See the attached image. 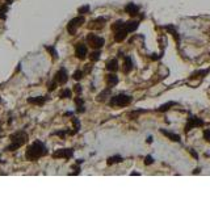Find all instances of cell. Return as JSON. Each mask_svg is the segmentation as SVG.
<instances>
[{
    "label": "cell",
    "mask_w": 210,
    "mask_h": 197,
    "mask_svg": "<svg viewBox=\"0 0 210 197\" xmlns=\"http://www.w3.org/2000/svg\"><path fill=\"white\" fill-rule=\"evenodd\" d=\"M45 155H47V149H46L45 143L41 141L33 142V143L28 147V150L25 152L26 160H30V162H36Z\"/></svg>",
    "instance_id": "cell-1"
},
{
    "label": "cell",
    "mask_w": 210,
    "mask_h": 197,
    "mask_svg": "<svg viewBox=\"0 0 210 197\" xmlns=\"http://www.w3.org/2000/svg\"><path fill=\"white\" fill-rule=\"evenodd\" d=\"M9 139H11V145H8L6 147V151H14L26 143L29 139V135L24 130H20V131H16L13 134H11Z\"/></svg>",
    "instance_id": "cell-2"
},
{
    "label": "cell",
    "mask_w": 210,
    "mask_h": 197,
    "mask_svg": "<svg viewBox=\"0 0 210 197\" xmlns=\"http://www.w3.org/2000/svg\"><path fill=\"white\" fill-rule=\"evenodd\" d=\"M133 101V97L130 95H126V93H120V95H116V96H112L110 100H109V105L110 107H128L131 104Z\"/></svg>",
    "instance_id": "cell-3"
},
{
    "label": "cell",
    "mask_w": 210,
    "mask_h": 197,
    "mask_svg": "<svg viewBox=\"0 0 210 197\" xmlns=\"http://www.w3.org/2000/svg\"><path fill=\"white\" fill-rule=\"evenodd\" d=\"M85 22V18L83 14H79L77 17H74L72 20H70V22L67 24V32L71 34V36H74V34L77 32V29H79L83 24Z\"/></svg>",
    "instance_id": "cell-4"
},
{
    "label": "cell",
    "mask_w": 210,
    "mask_h": 197,
    "mask_svg": "<svg viewBox=\"0 0 210 197\" xmlns=\"http://www.w3.org/2000/svg\"><path fill=\"white\" fill-rule=\"evenodd\" d=\"M87 42H88V45L92 47V49H95V50H99V49H101L102 46H104V43H105V39L102 38V37H99V36H96V34H88L87 36Z\"/></svg>",
    "instance_id": "cell-5"
},
{
    "label": "cell",
    "mask_w": 210,
    "mask_h": 197,
    "mask_svg": "<svg viewBox=\"0 0 210 197\" xmlns=\"http://www.w3.org/2000/svg\"><path fill=\"white\" fill-rule=\"evenodd\" d=\"M204 125H205V122L202 118H200L197 116H189L188 122H187V125H185V133H188L189 130L194 129V127H200Z\"/></svg>",
    "instance_id": "cell-6"
},
{
    "label": "cell",
    "mask_w": 210,
    "mask_h": 197,
    "mask_svg": "<svg viewBox=\"0 0 210 197\" xmlns=\"http://www.w3.org/2000/svg\"><path fill=\"white\" fill-rule=\"evenodd\" d=\"M74 155V150L72 149H59L53 152V158L54 159H70Z\"/></svg>",
    "instance_id": "cell-7"
},
{
    "label": "cell",
    "mask_w": 210,
    "mask_h": 197,
    "mask_svg": "<svg viewBox=\"0 0 210 197\" xmlns=\"http://www.w3.org/2000/svg\"><path fill=\"white\" fill-rule=\"evenodd\" d=\"M54 80L57 82L58 86H63V84H66V83H67V80H68V74H67V70H66L65 67H62L59 71L55 72Z\"/></svg>",
    "instance_id": "cell-8"
},
{
    "label": "cell",
    "mask_w": 210,
    "mask_h": 197,
    "mask_svg": "<svg viewBox=\"0 0 210 197\" xmlns=\"http://www.w3.org/2000/svg\"><path fill=\"white\" fill-rule=\"evenodd\" d=\"M75 55L77 59H80V61H84L87 58V55H88V49H87L84 43L77 42L75 45Z\"/></svg>",
    "instance_id": "cell-9"
},
{
    "label": "cell",
    "mask_w": 210,
    "mask_h": 197,
    "mask_svg": "<svg viewBox=\"0 0 210 197\" xmlns=\"http://www.w3.org/2000/svg\"><path fill=\"white\" fill-rule=\"evenodd\" d=\"M125 12L128 14H130L131 17H134V16H137V14H139V7L137 6V4H134V3H128L125 6Z\"/></svg>",
    "instance_id": "cell-10"
},
{
    "label": "cell",
    "mask_w": 210,
    "mask_h": 197,
    "mask_svg": "<svg viewBox=\"0 0 210 197\" xmlns=\"http://www.w3.org/2000/svg\"><path fill=\"white\" fill-rule=\"evenodd\" d=\"M105 82H106V86H108L109 88H112V87L118 84V76H117L114 72H110V74H108V75L105 76Z\"/></svg>",
    "instance_id": "cell-11"
},
{
    "label": "cell",
    "mask_w": 210,
    "mask_h": 197,
    "mask_svg": "<svg viewBox=\"0 0 210 197\" xmlns=\"http://www.w3.org/2000/svg\"><path fill=\"white\" fill-rule=\"evenodd\" d=\"M139 26V21H137V20H129V21L125 22L124 28L126 29V32L128 33H131V32H135Z\"/></svg>",
    "instance_id": "cell-12"
},
{
    "label": "cell",
    "mask_w": 210,
    "mask_h": 197,
    "mask_svg": "<svg viewBox=\"0 0 210 197\" xmlns=\"http://www.w3.org/2000/svg\"><path fill=\"white\" fill-rule=\"evenodd\" d=\"M126 37H128V32H126L125 28L118 29V30L114 32V41H116V42H122V41H125Z\"/></svg>",
    "instance_id": "cell-13"
},
{
    "label": "cell",
    "mask_w": 210,
    "mask_h": 197,
    "mask_svg": "<svg viewBox=\"0 0 210 197\" xmlns=\"http://www.w3.org/2000/svg\"><path fill=\"white\" fill-rule=\"evenodd\" d=\"M105 21H106L105 17H97L96 20L92 21V24L89 25V29H102L104 28Z\"/></svg>",
    "instance_id": "cell-14"
},
{
    "label": "cell",
    "mask_w": 210,
    "mask_h": 197,
    "mask_svg": "<svg viewBox=\"0 0 210 197\" xmlns=\"http://www.w3.org/2000/svg\"><path fill=\"white\" fill-rule=\"evenodd\" d=\"M160 133H162L163 135H165L167 138H169L171 141H173V142H180V141H181V138H180V135H179V134H176V133L167 131L165 129H160Z\"/></svg>",
    "instance_id": "cell-15"
},
{
    "label": "cell",
    "mask_w": 210,
    "mask_h": 197,
    "mask_svg": "<svg viewBox=\"0 0 210 197\" xmlns=\"http://www.w3.org/2000/svg\"><path fill=\"white\" fill-rule=\"evenodd\" d=\"M110 93H112V88H106V90H104V91H101L99 95H97V97H96V100L99 101V103H104L106 98L108 97H110Z\"/></svg>",
    "instance_id": "cell-16"
},
{
    "label": "cell",
    "mask_w": 210,
    "mask_h": 197,
    "mask_svg": "<svg viewBox=\"0 0 210 197\" xmlns=\"http://www.w3.org/2000/svg\"><path fill=\"white\" fill-rule=\"evenodd\" d=\"M47 97L46 96H40V97H29L28 98V103L29 104H33V105H43L46 103Z\"/></svg>",
    "instance_id": "cell-17"
},
{
    "label": "cell",
    "mask_w": 210,
    "mask_h": 197,
    "mask_svg": "<svg viewBox=\"0 0 210 197\" xmlns=\"http://www.w3.org/2000/svg\"><path fill=\"white\" fill-rule=\"evenodd\" d=\"M124 59H125V62H124V72L129 74L131 70H133V66H134L133 59H131V57H129V55H126Z\"/></svg>",
    "instance_id": "cell-18"
},
{
    "label": "cell",
    "mask_w": 210,
    "mask_h": 197,
    "mask_svg": "<svg viewBox=\"0 0 210 197\" xmlns=\"http://www.w3.org/2000/svg\"><path fill=\"white\" fill-rule=\"evenodd\" d=\"M106 70L110 71V72H116L118 70V61H117L116 58L108 61V63H106Z\"/></svg>",
    "instance_id": "cell-19"
},
{
    "label": "cell",
    "mask_w": 210,
    "mask_h": 197,
    "mask_svg": "<svg viewBox=\"0 0 210 197\" xmlns=\"http://www.w3.org/2000/svg\"><path fill=\"white\" fill-rule=\"evenodd\" d=\"M75 104H76V112L77 113H84L85 108H84V100L80 97H75Z\"/></svg>",
    "instance_id": "cell-20"
},
{
    "label": "cell",
    "mask_w": 210,
    "mask_h": 197,
    "mask_svg": "<svg viewBox=\"0 0 210 197\" xmlns=\"http://www.w3.org/2000/svg\"><path fill=\"white\" fill-rule=\"evenodd\" d=\"M209 72H210V68H206V70H196L190 75V78L192 79L193 78H204V76H206Z\"/></svg>",
    "instance_id": "cell-21"
},
{
    "label": "cell",
    "mask_w": 210,
    "mask_h": 197,
    "mask_svg": "<svg viewBox=\"0 0 210 197\" xmlns=\"http://www.w3.org/2000/svg\"><path fill=\"white\" fill-rule=\"evenodd\" d=\"M175 105H177V103H175V101L165 103V104L160 105V107L158 108V112H167L168 109H171V107H175Z\"/></svg>",
    "instance_id": "cell-22"
},
{
    "label": "cell",
    "mask_w": 210,
    "mask_h": 197,
    "mask_svg": "<svg viewBox=\"0 0 210 197\" xmlns=\"http://www.w3.org/2000/svg\"><path fill=\"white\" fill-rule=\"evenodd\" d=\"M165 29H167L168 32L172 33V36L175 37V39H176V42H180V36H179V33L176 30V28H175L173 25H165Z\"/></svg>",
    "instance_id": "cell-23"
},
{
    "label": "cell",
    "mask_w": 210,
    "mask_h": 197,
    "mask_svg": "<svg viewBox=\"0 0 210 197\" xmlns=\"http://www.w3.org/2000/svg\"><path fill=\"white\" fill-rule=\"evenodd\" d=\"M124 160L122 159V156H120V155H114V156H110V158H108V166H112V164H116V163H121V162Z\"/></svg>",
    "instance_id": "cell-24"
},
{
    "label": "cell",
    "mask_w": 210,
    "mask_h": 197,
    "mask_svg": "<svg viewBox=\"0 0 210 197\" xmlns=\"http://www.w3.org/2000/svg\"><path fill=\"white\" fill-rule=\"evenodd\" d=\"M7 12H8V4H2L0 6V20L7 18Z\"/></svg>",
    "instance_id": "cell-25"
},
{
    "label": "cell",
    "mask_w": 210,
    "mask_h": 197,
    "mask_svg": "<svg viewBox=\"0 0 210 197\" xmlns=\"http://www.w3.org/2000/svg\"><path fill=\"white\" fill-rule=\"evenodd\" d=\"M72 96V91L70 90V88H65V90H62L59 92V97L61 98H70Z\"/></svg>",
    "instance_id": "cell-26"
},
{
    "label": "cell",
    "mask_w": 210,
    "mask_h": 197,
    "mask_svg": "<svg viewBox=\"0 0 210 197\" xmlns=\"http://www.w3.org/2000/svg\"><path fill=\"white\" fill-rule=\"evenodd\" d=\"M71 122H72V125H74V131L77 133L80 130V120H79V118H76V117H72Z\"/></svg>",
    "instance_id": "cell-27"
},
{
    "label": "cell",
    "mask_w": 210,
    "mask_h": 197,
    "mask_svg": "<svg viewBox=\"0 0 210 197\" xmlns=\"http://www.w3.org/2000/svg\"><path fill=\"white\" fill-rule=\"evenodd\" d=\"M124 25H125V22L122 21V20H118V21H116L113 25H112V30L116 32V30H118V29H122Z\"/></svg>",
    "instance_id": "cell-28"
},
{
    "label": "cell",
    "mask_w": 210,
    "mask_h": 197,
    "mask_svg": "<svg viewBox=\"0 0 210 197\" xmlns=\"http://www.w3.org/2000/svg\"><path fill=\"white\" fill-rule=\"evenodd\" d=\"M72 78H74L75 80H81V79L84 78V71L83 70H76L74 74H72Z\"/></svg>",
    "instance_id": "cell-29"
},
{
    "label": "cell",
    "mask_w": 210,
    "mask_h": 197,
    "mask_svg": "<svg viewBox=\"0 0 210 197\" xmlns=\"http://www.w3.org/2000/svg\"><path fill=\"white\" fill-rule=\"evenodd\" d=\"M45 47H46V50L51 54L53 59H57V58H58V53H57V49H55V46H45Z\"/></svg>",
    "instance_id": "cell-30"
},
{
    "label": "cell",
    "mask_w": 210,
    "mask_h": 197,
    "mask_svg": "<svg viewBox=\"0 0 210 197\" xmlns=\"http://www.w3.org/2000/svg\"><path fill=\"white\" fill-rule=\"evenodd\" d=\"M89 9H91V7L88 6V4H87V6H83V7H79V8H77V13H79V14H83V16H84L85 13L89 12Z\"/></svg>",
    "instance_id": "cell-31"
},
{
    "label": "cell",
    "mask_w": 210,
    "mask_h": 197,
    "mask_svg": "<svg viewBox=\"0 0 210 197\" xmlns=\"http://www.w3.org/2000/svg\"><path fill=\"white\" fill-rule=\"evenodd\" d=\"M89 59H91V62H97L100 59V51L99 50H95L93 53H91Z\"/></svg>",
    "instance_id": "cell-32"
},
{
    "label": "cell",
    "mask_w": 210,
    "mask_h": 197,
    "mask_svg": "<svg viewBox=\"0 0 210 197\" xmlns=\"http://www.w3.org/2000/svg\"><path fill=\"white\" fill-rule=\"evenodd\" d=\"M57 86H58V84H57V82L54 80V79H53V80L47 84V90H49V92H53V91H54L55 88H57Z\"/></svg>",
    "instance_id": "cell-33"
},
{
    "label": "cell",
    "mask_w": 210,
    "mask_h": 197,
    "mask_svg": "<svg viewBox=\"0 0 210 197\" xmlns=\"http://www.w3.org/2000/svg\"><path fill=\"white\" fill-rule=\"evenodd\" d=\"M154 163V158L151 156V155H147L145 158V164L146 166H150V164H153Z\"/></svg>",
    "instance_id": "cell-34"
},
{
    "label": "cell",
    "mask_w": 210,
    "mask_h": 197,
    "mask_svg": "<svg viewBox=\"0 0 210 197\" xmlns=\"http://www.w3.org/2000/svg\"><path fill=\"white\" fill-rule=\"evenodd\" d=\"M204 139L208 141V142H210V129H206V130L204 131Z\"/></svg>",
    "instance_id": "cell-35"
},
{
    "label": "cell",
    "mask_w": 210,
    "mask_h": 197,
    "mask_svg": "<svg viewBox=\"0 0 210 197\" xmlns=\"http://www.w3.org/2000/svg\"><path fill=\"white\" fill-rule=\"evenodd\" d=\"M92 68H93V66H92V63H88V65H85V68L83 71H84V74H89L92 71Z\"/></svg>",
    "instance_id": "cell-36"
},
{
    "label": "cell",
    "mask_w": 210,
    "mask_h": 197,
    "mask_svg": "<svg viewBox=\"0 0 210 197\" xmlns=\"http://www.w3.org/2000/svg\"><path fill=\"white\" fill-rule=\"evenodd\" d=\"M74 91H75V93H77V95H80L81 91H83V88H81L80 84H75L74 86Z\"/></svg>",
    "instance_id": "cell-37"
},
{
    "label": "cell",
    "mask_w": 210,
    "mask_h": 197,
    "mask_svg": "<svg viewBox=\"0 0 210 197\" xmlns=\"http://www.w3.org/2000/svg\"><path fill=\"white\" fill-rule=\"evenodd\" d=\"M189 152H190V154H192V156L194 158V159H198V154H197V152L194 151L193 149H189Z\"/></svg>",
    "instance_id": "cell-38"
},
{
    "label": "cell",
    "mask_w": 210,
    "mask_h": 197,
    "mask_svg": "<svg viewBox=\"0 0 210 197\" xmlns=\"http://www.w3.org/2000/svg\"><path fill=\"white\" fill-rule=\"evenodd\" d=\"M147 142H149V143H151V142H153V137H149L147 138Z\"/></svg>",
    "instance_id": "cell-39"
},
{
    "label": "cell",
    "mask_w": 210,
    "mask_h": 197,
    "mask_svg": "<svg viewBox=\"0 0 210 197\" xmlns=\"http://www.w3.org/2000/svg\"><path fill=\"white\" fill-rule=\"evenodd\" d=\"M12 2H13V0H6V4H8V6H9V4H12Z\"/></svg>",
    "instance_id": "cell-40"
},
{
    "label": "cell",
    "mask_w": 210,
    "mask_h": 197,
    "mask_svg": "<svg viewBox=\"0 0 210 197\" xmlns=\"http://www.w3.org/2000/svg\"><path fill=\"white\" fill-rule=\"evenodd\" d=\"M65 116H72V113L71 112H67V113H65Z\"/></svg>",
    "instance_id": "cell-41"
},
{
    "label": "cell",
    "mask_w": 210,
    "mask_h": 197,
    "mask_svg": "<svg viewBox=\"0 0 210 197\" xmlns=\"http://www.w3.org/2000/svg\"><path fill=\"white\" fill-rule=\"evenodd\" d=\"M0 104H2V97H0Z\"/></svg>",
    "instance_id": "cell-42"
},
{
    "label": "cell",
    "mask_w": 210,
    "mask_h": 197,
    "mask_svg": "<svg viewBox=\"0 0 210 197\" xmlns=\"http://www.w3.org/2000/svg\"><path fill=\"white\" fill-rule=\"evenodd\" d=\"M0 163H2V159H0Z\"/></svg>",
    "instance_id": "cell-43"
}]
</instances>
